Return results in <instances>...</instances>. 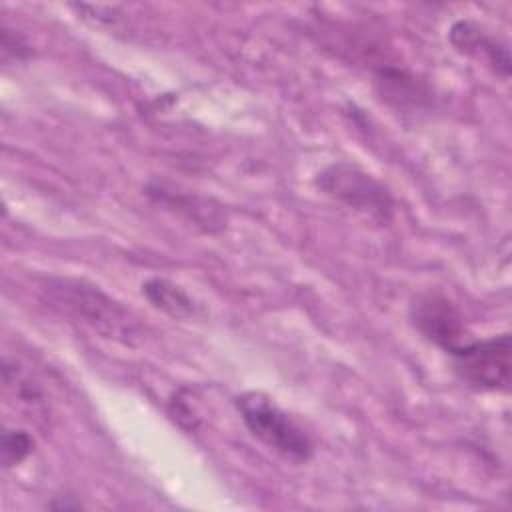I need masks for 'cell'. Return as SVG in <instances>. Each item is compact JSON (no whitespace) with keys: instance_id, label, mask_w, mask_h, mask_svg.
Masks as SVG:
<instances>
[{"instance_id":"cell-7","label":"cell","mask_w":512,"mask_h":512,"mask_svg":"<svg viewBox=\"0 0 512 512\" xmlns=\"http://www.w3.org/2000/svg\"><path fill=\"white\" fill-rule=\"evenodd\" d=\"M142 296L160 312L172 318H192L196 304L192 296L178 284L166 278H148L142 284Z\"/></svg>"},{"instance_id":"cell-8","label":"cell","mask_w":512,"mask_h":512,"mask_svg":"<svg viewBox=\"0 0 512 512\" xmlns=\"http://www.w3.org/2000/svg\"><path fill=\"white\" fill-rule=\"evenodd\" d=\"M2 380L6 394L24 406H40L44 402V390L34 372L16 358H4Z\"/></svg>"},{"instance_id":"cell-9","label":"cell","mask_w":512,"mask_h":512,"mask_svg":"<svg viewBox=\"0 0 512 512\" xmlns=\"http://www.w3.org/2000/svg\"><path fill=\"white\" fill-rule=\"evenodd\" d=\"M34 438L24 428H4L0 452H2V464L4 468H14L22 464L32 452H34Z\"/></svg>"},{"instance_id":"cell-3","label":"cell","mask_w":512,"mask_h":512,"mask_svg":"<svg viewBox=\"0 0 512 512\" xmlns=\"http://www.w3.org/2000/svg\"><path fill=\"white\" fill-rule=\"evenodd\" d=\"M454 374L478 392L506 390L512 376L510 334H498L482 340H466L446 352Z\"/></svg>"},{"instance_id":"cell-2","label":"cell","mask_w":512,"mask_h":512,"mask_svg":"<svg viewBox=\"0 0 512 512\" xmlns=\"http://www.w3.org/2000/svg\"><path fill=\"white\" fill-rule=\"evenodd\" d=\"M234 404L250 434L280 458L292 464H306L312 458L310 436L268 394L248 390L236 396Z\"/></svg>"},{"instance_id":"cell-10","label":"cell","mask_w":512,"mask_h":512,"mask_svg":"<svg viewBox=\"0 0 512 512\" xmlns=\"http://www.w3.org/2000/svg\"><path fill=\"white\" fill-rule=\"evenodd\" d=\"M12 54V58L16 60H24L30 56V48L24 42V38L18 32H12L6 28V24L2 26V56L4 60Z\"/></svg>"},{"instance_id":"cell-4","label":"cell","mask_w":512,"mask_h":512,"mask_svg":"<svg viewBox=\"0 0 512 512\" xmlns=\"http://www.w3.org/2000/svg\"><path fill=\"white\" fill-rule=\"evenodd\" d=\"M316 186L336 202L380 222L392 216V196L384 184L350 162H334L316 176Z\"/></svg>"},{"instance_id":"cell-5","label":"cell","mask_w":512,"mask_h":512,"mask_svg":"<svg viewBox=\"0 0 512 512\" xmlns=\"http://www.w3.org/2000/svg\"><path fill=\"white\" fill-rule=\"evenodd\" d=\"M414 328L444 352L466 342L464 316L452 300L440 292H422L410 304Z\"/></svg>"},{"instance_id":"cell-1","label":"cell","mask_w":512,"mask_h":512,"mask_svg":"<svg viewBox=\"0 0 512 512\" xmlns=\"http://www.w3.org/2000/svg\"><path fill=\"white\" fill-rule=\"evenodd\" d=\"M46 296L64 314L86 324L106 340L136 346L142 338L136 316L94 284L76 278H50Z\"/></svg>"},{"instance_id":"cell-6","label":"cell","mask_w":512,"mask_h":512,"mask_svg":"<svg viewBox=\"0 0 512 512\" xmlns=\"http://www.w3.org/2000/svg\"><path fill=\"white\" fill-rule=\"evenodd\" d=\"M450 42L456 46V50L484 58L488 66L500 74L502 78L510 76V54L508 44L502 42L498 36L488 34L484 26L472 22V20H458L450 28Z\"/></svg>"}]
</instances>
